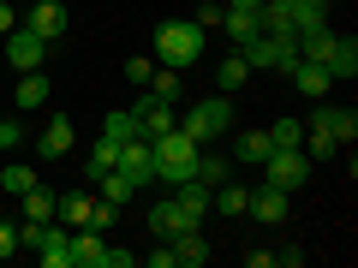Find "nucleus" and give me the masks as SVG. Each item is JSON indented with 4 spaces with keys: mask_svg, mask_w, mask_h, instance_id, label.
Here are the masks:
<instances>
[{
    "mask_svg": "<svg viewBox=\"0 0 358 268\" xmlns=\"http://www.w3.org/2000/svg\"><path fill=\"white\" fill-rule=\"evenodd\" d=\"M155 60H167L173 72L197 66L203 60V24H197V18H167V24L155 30Z\"/></svg>",
    "mask_w": 358,
    "mask_h": 268,
    "instance_id": "nucleus-1",
    "label": "nucleus"
},
{
    "mask_svg": "<svg viewBox=\"0 0 358 268\" xmlns=\"http://www.w3.org/2000/svg\"><path fill=\"white\" fill-rule=\"evenodd\" d=\"M155 149V179H167V185H179V179H197V155H203V143H192L185 131H167V137L150 143Z\"/></svg>",
    "mask_w": 358,
    "mask_h": 268,
    "instance_id": "nucleus-2",
    "label": "nucleus"
},
{
    "mask_svg": "<svg viewBox=\"0 0 358 268\" xmlns=\"http://www.w3.org/2000/svg\"><path fill=\"white\" fill-rule=\"evenodd\" d=\"M173 126L185 131V137H192V143H215L221 131L233 126V102H227V96H209V102L185 107V119H173Z\"/></svg>",
    "mask_w": 358,
    "mask_h": 268,
    "instance_id": "nucleus-3",
    "label": "nucleus"
},
{
    "mask_svg": "<svg viewBox=\"0 0 358 268\" xmlns=\"http://www.w3.org/2000/svg\"><path fill=\"white\" fill-rule=\"evenodd\" d=\"M305 179H310V155H305V149H268L263 185H281V191L299 197V185H305Z\"/></svg>",
    "mask_w": 358,
    "mask_h": 268,
    "instance_id": "nucleus-4",
    "label": "nucleus"
},
{
    "mask_svg": "<svg viewBox=\"0 0 358 268\" xmlns=\"http://www.w3.org/2000/svg\"><path fill=\"white\" fill-rule=\"evenodd\" d=\"M245 60H251V72H268V66H275V72H287V66L299 60V36H257V42H245Z\"/></svg>",
    "mask_w": 358,
    "mask_h": 268,
    "instance_id": "nucleus-5",
    "label": "nucleus"
},
{
    "mask_svg": "<svg viewBox=\"0 0 358 268\" xmlns=\"http://www.w3.org/2000/svg\"><path fill=\"white\" fill-rule=\"evenodd\" d=\"M131 119H138V137H167V131H173V102H162V96H150V89H143L138 102H131Z\"/></svg>",
    "mask_w": 358,
    "mask_h": 268,
    "instance_id": "nucleus-6",
    "label": "nucleus"
},
{
    "mask_svg": "<svg viewBox=\"0 0 358 268\" xmlns=\"http://www.w3.org/2000/svg\"><path fill=\"white\" fill-rule=\"evenodd\" d=\"M114 167L131 179V185H138V191H143V185H155V149H150V137H126Z\"/></svg>",
    "mask_w": 358,
    "mask_h": 268,
    "instance_id": "nucleus-7",
    "label": "nucleus"
},
{
    "mask_svg": "<svg viewBox=\"0 0 358 268\" xmlns=\"http://www.w3.org/2000/svg\"><path fill=\"white\" fill-rule=\"evenodd\" d=\"M0 42H6V60H13V72H42V60H48V42H42V36H30V30L18 24V30H6Z\"/></svg>",
    "mask_w": 358,
    "mask_h": 268,
    "instance_id": "nucleus-8",
    "label": "nucleus"
},
{
    "mask_svg": "<svg viewBox=\"0 0 358 268\" xmlns=\"http://www.w3.org/2000/svg\"><path fill=\"white\" fill-rule=\"evenodd\" d=\"M287 209H293V191H281V185H257V191H251V203H245V215H251V221H263V227H281V221H287Z\"/></svg>",
    "mask_w": 358,
    "mask_h": 268,
    "instance_id": "nucleus-9",
    "label": "nucleus"
},
{
    "mask_svg": "<svg viewBox=\"0 0 358 268\" xmlns=\"http://www.w3.org/2000/svg\"><path fill=\"white\" fill-rule=\"evenodd\" d=\"M310 131H329V137L346 149V143L358 137V114H352V107H329V102H317V114H310Z\"/></svg>",
    "mask_w": 358,
    "mask_h": 268,
    "instance_id": "nucleus-10",
    "label": "nucleus"
},
{
    "mask_svg": "<svg viewBox=\"0 0 358 268\" xmlns=\"http://www.w3.org/2000/svg\"><path fill=\"white\" fill-rule=\"evenodd\" d=\"M287 77H293V89L305 96V102H322V96L334 89L329 66H317V60H293V66H287Z\"/></svg>",
    "mask_w": 358,
    "mask_h": 268,
    "instance_id": "nucleus-11",
    "label": "nucleus"
},
{
    "mask_svg": "<svg viewBox=\"0 0 358 268\" xmlns=\"http://www.w3.org/2000/svg\"><path fill=\"white\" fill-rule=\"evenodd\" d=\"M24 30H30V36H42V42L66 36V6H60V0H36V6L24 13Z\"/></svg>",
    "mask_w": 358,
    "mask_h": 268,
    "instance_id": "nucleus-12",
    "label": "nucleus"
},
{
    "mask_svg": "<svg viewBox=\"0 0 358 268\" xmlns=\"http://www.w3.org/2000/svg\"><path fill=\"white\" fill-rule=\"evenodd\" d=\"M36 256H42V268H72V227H66V221H48Z\"/></svg>",
    "mask_w": 358,
    "mask_h": 268,
    "instance_id": "nucleus-13",
    "label": "nucleus"
},
{
    "mask_svg": "<svg viewBox=\"0 0 358 268\" xmlns=\"http://www.w3.org/2000/svg\"><path fill=\"white\" fill-rule=\"evenodd\" d=\"M72 143H78L72 119H48L42 137H36V155H42V161H60V155H72Z\"/></svg>",
    "mask_w": 358,
    "mask_h": 268,
    "instance_id": "nucleus-14",
    "label": "nucleus"
},
{
    "mask_svg": "<svg viewBox=\"0 0 358 268\" xmlns=\"http://www.w3.org/2000/svg\"><path fill=\"white\" fill-rule=\"evenodd\" d=\"M108 256V239L96 227H72V268H102Z\"/></svg>",
    "mask_w": 358,
    "mask_h": 268,
    "instance_id": "nucleus-15",
    "label": "nucleus"
},
{
    "mask_svg": "<svg viewBox=\"0 0 358 268\" xmlns=\"http://www.w3.org/2000/svg\"><path fill=\"white\" fill-rule=\"evenodd\" d=\"M173 209L197 227V221H203V209H209V185H203V179H179V185H173Z\"/></svg>",
    "mask_w": 358,
    "mask_h": 268,
    "instance_id": "nucleus-16",
    "label": "nucleus"
},
{
    "mask_svg": "<svg viewBox=\"0 0 358 268\" xmlns=\"http://www.w3.org/2000/svg\"><path fill=\"white\" fill-rule=\"evenodd\" d=\"M245 84H251V60H245L239 48H233L227 60H215V89L221 96H233V89H245Z\"/></svg>",
    "mask_w": 358,
    "mask_h": 268,
    "instance_id": "nucleus-17",
    "label": "nucleus"
},
{
    "mask_svg": "<svg viewBox=\"0 0 358 268\" xmlns=\"http://www.w3.org/2000/svg\"><path fill=\"white\" fill-rule=\"evenodd\" d=\"M167 244H173V262L179 268H203L209 262V244H203V232H197V227H185L179 239H167Z\"/></svg>",
    "mask_w": 358,
    "mask_h": 268,
    "instance_id": "nucleus-18",
    "label": "nucleus"
},
{
    "mask_svg": "<svg viewBox=\"0 0 358 268\" xmlns=\"http://www.w3.org/2000/svg\"><path fill=\"white\" fill-rule=\"evenodd\" d=\"M268 149H275L268 131H239V137H233V161H245V167H263Z\"/></svg>",
    "mask_w": 358,
    "mask_h": 268,
    "instance_id": "nucleus-19",
    "label": "nucleus"
},
{
    "mask_svg": "<svg viewBox=\"0 0 358 268\" xmlns=\"http://www.w3.org/2000/svg\"><path fill=\"white\" fill-rule=\"evenodd\" d=\"M185 227H192V221L173 209V197H167V203H150V232H155V239H179Z\"/></svg>",
    "mask_w": 358,
    "mask_h": 268,
    "instance_id": "nucleus-20",
    "label": "nucleus"
},
{
    "mask_svg": "<svg viewBox=\"0 0 358 268\" xmlns=\"http://www.w3.org/2000/svg\"><path fill=\"white\" fill-rule=\"evenodd\" d=\"M90 209H96L90 191H66L60 203H54V221H66V227H90Z\"/></svg>",
    "mask_w": 358,
    "mask_h": 268,
    "instance_id": "nucleus-21",
    "label": "nucleus"
},
{
    "mask_svg": "<svg viewBox=\"0 0 358 268\" xmlns=\"http://www.w3.org/2000/svg\"><path fill=\"white\" fill-rule=\"evenodd\" d=\"M54 203H60V191H48V185H30L24 197H18V209H24V221H54Z\"/></svg>",
    "mask_w": 358,
    "mask_h": 268,
    "instance_id": "nucleus-22",
    "label": "nucleus"
},
{
    "mask_svg": "<svg viewBox=\"0 0 358 268\" xmlns=\"http://www.w3.org/2000/svg\"><path fill=\"white\" fill-rule=\"evenodd\" d=\"M48 96H54L48 72H24V77H18V96H13V107H42Z\"/></svg>",
    "mask_w": 358,
    "mask_h": 268,
    "instance_id": "nucleus-23",
    "label": "nucleus"
},
{
    "mask_svg": "<svg viewBox=\"0 0 358 268\" xmlns=\"http://www.w3.org/2000/svg\"><path fill=\"white\" fill-rule=\"evenodd\" d=\"M221 30H227V42H233V48H245V42H257V36H263V30H257V13H233V6L221 13Z\"/></svg>",
    "mask_w": 358,
    "mask_h": 268,
    "instance_id": "nucleus-24",
    "label": "nucleus"
},
{
    "mask_svg": "<svg viewBox=\"0 0 358 268\" xmlns=\"http://www.w3.org/2000/svg\"><path fill=\"white\" fill-rule=\"evenodd\" d=\"M322 66H329V77H352L358 72V42L352 36H334V48H329V60H322Z\"/></svg>",
    "mask_w": 358,
    "mask_h": 268,
    "instance_id": "nucleus-25",
    "label": "nucleus"
},
{
    "mask_svg": "<svg viewBox=\"0 0 358 268\" xmlns=\"http://www.w3.org/2000/svg\"><path fill=\"white\" fill-rule=\"evenodd\" d=\"M329 48H334V30L329 24H317V30H299V60H329Z\"/></svg>",
    "mask_w": 358,
    "mask_h": 268,
    "instance_id": "nucleus-26",
    "label": "nucleus"
},
{
    "mask_svg": "<svg viewBox=\"0 0 358 268\" xmlns=\"http://www.w3.org/2000/svg\"><path fill=\"white\" fill-rule=\"evenodd\" d=\"M197 179H203L209 191L227 185V179H233V155H209V143H203V155H197Z\"/></svg>",
    "mask_w": 358,
    "mask_h": 268,
    "instance_id": "nucleus-27",
    "label": "nucleus"
},
{
    "mask_svg": "<svg viewBox=\"0 0 358 268\" xmlns=\"http://www.w3.org/2000/svg\"><path fill=\"white\" fill-rule=\"evenodd\" d=\"M114 161H120V143H114V137H96V149H90V161H84V179L114 173Z\"/></svg>",
    "mask_w": 358,
    "mask_h": 268,
    "instance_id": "nucleus-28",
    "label": "nucleus"
},
{
    "mask_svg": "<svg viewBox=\"0 0 358 268\" xmlns=\"http://www.w3.org/2000/svg\"><path fill=\"white\" fill-rule=\"evenodd\" d=\"M245 203H251V191H245V185H215V191H209V209H221V215H245Z\"/></svg>",
    "mask_w": 358,
    "mask_h": 268,
    "instance_id": "nucleus-29",
    "label": "nucleus"
},
{
    "mask_svg": "<svg viewBox=\"0 0 358 268\" xmlns=\"http://www.w3.org/2000/svg\"><path fill=\"white\" fill-rule=\"evenodd\" d=\"M30 185H36V167H24V161H6V167H0V191H6V197H24Z\"/></svg>",
    "mask_w": 358,
    "mask_h": 268,
    "instance_id": "nucleus-30",
    "label": "nucleus"
},
{
    "mask_svg": "<svg viewBox=\"0 0 358 268\" xmlns=\"http://www.w3.org/2000/svg\"><path fill=\"white\" fill-rule=\"evenodd\" d=\"M96 185H102V197H108V203H131V197H138V185H131V179L120 173V167H114V173H102Z\"/></svg>",
    "mask_w": 358,
    "mask_h": 268,
    "instance_id": "nucleus-31",
    "label": "nucleus"
},
{
    "mask_svg": "<svg viewBox=\"0 0 358 268\" xmlns=\"http://www.w3.org/2000/svg\"><path fill=\"white\" fill-rule=\"evenodd\" d=\"M150 96H162V102H179L185 96V77L167 66V72H150Z\"/></svg>",
    "mask_w": 358,
    "mask_h": 268,
    "instance_id": "nucleus-32",
    "label": "nucleus"
},
{
    "mask_svg": "<svg viewBox=\"0 0 358 268\" xmlns=\"http://www.w3.org/2000/svg\"><path fill=\"white\" fill-rule=\"evenodd\" d=\"M102 137H114V143H126V137H138V119H131V107H114V114L102 119Z\"/></svg>",
    "mask_w": 358,
    "mask_h": 268,
    "instance_id": "nucleus-33",
    "label": "nucleus"
},
{
    "mask_svg": "<svg viewBox=\"0 0 358 268\" xmlns=\"http://www.w3.org/2000/svg\"><path fill=\"white\" fill-rule=\"evenodd\" d=\"M299 149H305L310 161H334V155H341V143H334L329 131H305V143H299Z\"/></svg>",
    "mask_w": 358,
    "mask_h": 268,
    "instance_id": "nucleus-34",
    "label": "nucleus"
},
{
    "mask_svg": "<svg viewBox=\"0 0 358 268\" xmlns=\"http://www.w3.org/2000/svg\"><path fill=\"white\" fill-rule=\"evenodd\" d=\"M268 143H275V149H299V143H305V126H299V119H281V126H268Z\"/></svg>",
    "mask_w": 358,
    "mask_h": 268,
    "instance_id": "nucleus-35",
    "label": "nucleus"
},
{
    "mask_svg": "<svg viewBox=\"0 0 358 268\" xmlns=\"http://www.w3.org/2000/svg\"><path fill=\"white\" fill-rule=\"evenodd\" d=\"M150 72H155V66L143 60V54H131V60H126V77H131L138 89H150Z\"/></svg>",
    "mask_w": 358,
    "mask_h": 268,
    "instance_id": "nucleus-36",
    "label": "nucleus"
},
{
    "mask_svg": "<svg viewBox=\"0 0 358 268\" xmlns=\"http://www.w3.org/2000/svg\"><path fill=\"white\" fill-rule=\"evenodd\" d=\"M18 143H24V131H18V119H0V155H13Z\"/></svg>",
    "mask_w": 358,
    "mask_h": 268,
    "instance_id": "nucleus-37",
    "label": "nucleus"
},
{
    "mask_svg": "<svg viewBox=\"0 0 358 268\" xmlns=\"http://www.w3.org/2000/svg\"><path fill=\"white\" fill-rule=\"evenodd\" d=\"M42 232H48V221H24V227H18V244H24V251H36Z\"/></svg>",
    "mask_w": 358,
    "mask_h": 268,
    "instance_id": "nucleus-38",
    "label": "nucleus"
},
{
    "mask_svg": "<svg viewBox=\"0 0 358 268\" xmlns=\"http://www.w3.org/2000/svg\"><path fill=\"white\" fill-rule=\"evenodd\" d=\"M245 268H275V244H257V251H245Z\"/></svg>",
    "mask_w": 358,
    "mask_h": 268,
    "instance_id": "nucleus-39",
    "label": "nucleus"
},
{
    "mask_svg": "<svg viewBox=\"0 0 358 268\" xmlns=\"http://www.w3.org/2000/svg\"><path fill=\"white\" fill-rule=\"evenodd\" d=\"M299 262H305L299 244H275V268H299Z\"/></svg>",
    "mask_w": 358,
    "mask_h": 268,
    "instance_id": "nucleus-40",
    "label": "nucleus"
},
{
    "mask_svg": "<svg viewBox=\"0 0 358 268\" xmlns=\"http://www.w3.org/2000/svg\"><path fill=\"white\" fill-rule=\"evenodd\" d=\"M143 262H150V268H179V262H173V244H167V239H162V251H150Z\"/></svg>",
    "mask_w": 358,
    "mask_h": 268,
    "instance_id": "nucleus-41",
    "label": "nucleus"
},
{
    "mask_svg": "<svg viewBox=\"0 0 358 268\" xmlns=\"http://www.w3.org/2000/svg\"><path fill=\"white\" fill-rule=\"evenodd\" d=\"M6 30H18V0H0V36Z\"/></svg>",
    "mask_w": 358,
    "mask_h": 268,
    "instance_id": "nucleus-42",
    "label": "nucleus"
},
{
    "mask_svg": "<svg viewBox=\"0 0 358 268\" xmlns=\"http://www.w3.org/2000/svg\"><path fill=\"white\" fill-rule=\"evenodd\" d=\"M18 251V227H13V221H0V256H13Z\"/></svg>",
    "mask_w": 358,
    "mask_h": 268,
    "instance_id": "nucleus-43",
    "label": "nucleus"
},
{
    "mask_svg": "<svg viewBox=\"0 0 358 268\" xmlns=\"http://www.w3.org/2000/svg\"><path fill=\"white\" fill-rule=\"evenodd\" d=\"M131 262H138V256H131V251H114V244H108V256H102V268H131Z\"/></svg>",
    "mask_w": 358,
    "mask_h": 268,
    "instance_id": "nucleus-44",
    "label": "nucleus"
},
{
    "mask_svg": "<svg viewBox=\"0 0 358 268\" xmlns=\"http://www.w3.org/2000/svg\"><path fill=\"white\" fill-rule=\"evenodd\" d=\"M233 13H257V6H263V0H227Z\"/></svg>",
    "mask_w": 358,
    "mask_h": 268,
    "instance_id": "nucleus-45",
    "label": "nucleus"
},
{
    "mask_svg": "<svg viewBox=\"0 0 358 268\" xmlns=\"http://www.w3.org/2000/svg\"><path fill=\"white\" fill-rule=\"evenodd\" d=\"M310 6H322V13H329V6H334V0H310Z\"/></svg>",
    "mask_w": 358,
    "mask_h": 268,
    "instance_id": "nucleus-46",
    "label": "nucleus"
}]
</instances>
